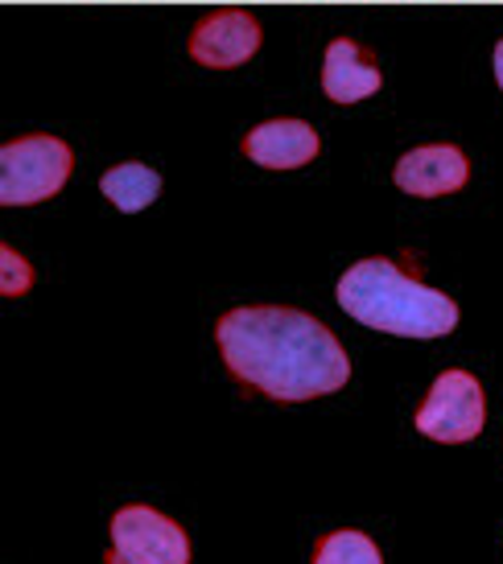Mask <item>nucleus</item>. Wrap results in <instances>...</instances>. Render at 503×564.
I'll return each mask as SVG.
<instances>
[{
	"label": "nucleus",
	"instance_id": "nucleus-1",
	"mask_svg": "<svg viewBox=\"0 0 503 564\" xmlns=\"http://www.w3.org/2000/svg\"><path fill=\"white\" fill-rule=\"evenodd\" d=\"M215 343L227 371L252 392L301 404L339 392L351 379V359L331 326L285 305H244L220 317Z\"/></svg>",
	"mask_w": 503,
	"mask_h": 564
},
{
	"label": "nucleus",
	"instance_id": "nucleus-2",
	"mask_svg": "<svg viewBox=\"0 0 503 564\" xmlns=\"http://www.w3.org/2000/svg\"><path fill=\"white\" fill-rule=\"evenodd\" d=\"M339 305L360 326L396 338H441L458 326V301L413 281L409 272L384 256L360 260L339 281Z\"/></svg>",
	"mask_w": 503,
	"mask_h": 564
},
{
	"label": "nucleus",
	"instance_id": "nucleus-3",
	"mask_svg": "<svg viewBox=\"0 0 503 564\" xmlns=\"http://www.w3.org/2000/svg\"><path fill=\"white\" fill-rule=\"evenodd\" d=\"M71 170H75V153L58 137L33 132V137L9 141L0 149V203H46V198H54L71 182Z\"/></svg>",
	"mask_w": 503,
	"mask_h": 564
},
{
	"label": "nucleus",
	"instance_id": "nucleus-4",
	"mask_svg": "<svg viewBox=\"0 0 503 564\" xmlns=\"http://www.w3.org/2000/svg\"><path fill=\"white\" fill-rule=\"evenodd\" d=\"M488 421V404H483V388L471 371H441L434 388L417 408V433L441 445H462L483 433Z\"/></svg>",
	"mask_w": 503,
	"mask_h": 564
},
{
	"label": "nucleus",
	"instance_id": "nucleus-5",
	"mask_svg": "<svg viewBox=\"0 0 503 564\" xmlns=\"http://www.w3.org/2000/svg\"><path fill=\"white\" fill-rule=\"evenodd\" d=\"M108 564H190L186 532L145 502L120 507L111 516V549Z\"/></svg>",
	"mask_w": 503,
	"mask_h": 564
},
{
	"label": "nucleus",
	"instance_id": "nucleus-6",
	"mask_svg": "<svg viewBox=\"0 0 503 564\" xmlns=\"http://www.w3.org/2000/svg\"><path fill=\"white\" fill-rule=\"evenodd\" d=\"M265 25L248 9H215L190 30V58L206 70H236L260 50Z\"/></svg>",
	"mask_w": 503,
	"mask_h": 564
},
{
	"label": "nucleus",
	"instance_id": "nucleus-7",
	"mask_svg": "<svg viewBox=\"0 0 503 564\" xmlns=\"http://www.w3.org/2000/svg\"><path fill=\"white\" fill-rule=\"evenodd\" d=\"M471 182V161L458 144H421L396 161V186L413 198L458 194Z\"/></svg>",
	"mask_w": 503,
	"mask_h": 564
},
{
	"label": "nucleus",
	"instance_id": "nucleus-8",
	"mask_svg": "<svg viewBox=\"0 0 503 564\" xmlns=\"http://www.w3.org/2000/svg\"><path fill=\"white\" fill-rule=\"evenodd\" d=\"M318 132L306 120H265L244 137V153L248 161L265 165V170H301L318 158Z\"/></svg>",
	"mask_w": 503,
	"mask_h": 564
},
{
	"label": "nucleus",
	"instance_id": "nucleus-9",
	"mask_svg": "<svg viewBox=\"0 0 503 564\" xmlns=\"http://www.w3.org/2000/svg\"><path fill=\"white\" fill-rule=\"evenodd\" d=\"M384 87L376 58L363 46H355L351 37H334L322 58V91L334 104H360L367 95H376Z\"/></svg>",
	"mask_w": 503,
	"mask_h": 564
},
{
	"label": "nucleus",
	"instance_id": "nucleus-10",
	"mask_svg": "<svg viewBox=\"0 0 503 564\" xmlns=\"http://www.w3.org/2000/svg\"><path fill=\"white\" fill-rule=\"evenodd\" d=\"M99 189H104V198H111L116 210L137 215L145 206H153V198L161 194V173L141 165V161H125L99 177Z\"/></svg>",
	"mask_w": 503,
	"mask_h": 564
},
{
	"label": "nucleus",
	"instance_id": "nucleus-11",
	"mask_svg": "<svg viewBox=\"0 0 503 564\" xmlns=\"http://www.w3.org/2000/svg\"><path fill=\"white\" fill-rule=\"evenodd\" d=\"M314 564H384L372 535L363 532H331L318 544Z\"/></svg>",
	"mask_w": 503,
	"mask_h": 564
},
{
	"label": "nucleus",
	"instance_id": "nucleus-12",
	"mask_svg": "<svg viewBox=\"0 0 503 564\" xmlns=\"http://www.w3.org/2000/svg\"><path fill=\"white\" fill-rule=\"evenodd\" d=\"M30 284H33V268L4 243L0 248V293L4 297H21V293H30Z\"/></svg>",
	"mask_w": 503,
	"mask_h": 564
},
{
	"label": "nucleus",
	"instance_id": "nucleus-13",
	"mask_svg": "<svg viewBox=\"0 0 503 564\" xmlns=\"http://www.w3.org/2000/svg\"><path fill=\"white\" fill-rule=\"evenodd\" d=\"M491 66H495V83L503 87V37H500V46H495V54H491Z\"/></svg>",
	"mask_w": 503,
	"mask_h": 564
}]
</instances>
